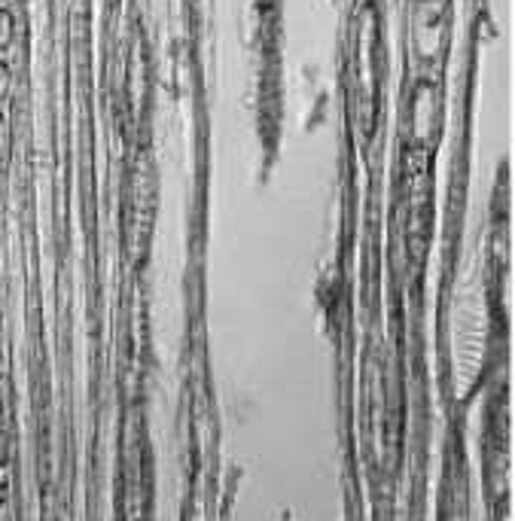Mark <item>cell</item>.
<instances>
[{"mask_svg": "<svg viewBox=\"0 0 515 521\" xmlns=\"http://www.w3.org/2000/svg\"><path fill=\"white\" fill-rule=\"evenodd\" d=\"M442 0H415V46L424 61L436 58V49L442 43Z\"/></svg>", "mask_w": 515, "mask_h": 521, "instance_id": "1", "label": "cell"}, {"mask_svg": "<svg viewBox=\"0 0 515 521\" xmlns=\"http://www.w3.org/2000/svg\"><path fill=\"white\" fill-rule=\"evenodd\" d=\"M16 40V16L13 10L0 7V52H7Z\"/></svg>", "mask_w": 515, "mask_h": 521, "instance_id": "3", "label": "cell"}, {"mask_svg": "<svg viewBox=\"0 0 515 521\" xmlns=\"http://www.w3.org/2000/svg\"><path fill=\"white\" fill-rule=\"evenodd\" d=\"M436 107H439V95H436V86L430 80H421L415 86V95H412V132L418 141L427 138V132H433L436 125Z\"/></svg>", "mask_w": 515, "mask_h": 521, "instance_id": "2", "label": "cell"}, {"mask_svg": "<svg viewBox=\"0 0 515 521\" xmlns=\"http://www.w3.org/2000/svg\"><path fill=\"white\" fill-rule=\"evenodd\" d=\"M4 412H7V400H4V390H0V421H4Z\"/></svg>", "mask_w": 515, "mask_h": 521, "instance_id": "8", "label": "cell"}, {"mask_svg": "<svg viewBox=\"0 0 515 521\" xmlns=\"http://www.w3.org/2000/svg\"><path fill=\"white\" fill-rule=\"evenodd\" d=\"M0 488H4V485H0Z\"/></svg>", "mask_w": 515, "mask_h": 521, "instance_id": "10", "label": "cell"}, {"mask_svg": "<svg viewBox=\"0 0 515 521\" xmlns=\"http://www.w3.org/2000/svg\"><path fill=\"white\" fill-rule=\"evenodd\" d=\"M0 363H4V336H0Z\"/></svg>", "mask_w": 515, "mask_h": 521, "instance_id": "9", "label": "cell"}, {"mask_svg": "<svg viewBox=\"0 0 515 521\" xmlns=\"http://www.w3.org/2000/svg\"><path fill=\"white\" fill-rule=\"evenodd\" d=\"M0 521H16V512L7 494H0Z\"/></svg>", "mask_w": 515, "mask_h": 521, "instance_id": "7", "label": "cell"}, {"mask_svg": "<svg viewBox=\"0 0 515 521\" xmlns=\"http://www.w3.org/2000/svg\"><path fill=\"white\" fill-rule=\"evenodd\" d=\"M10 461H13V436L0 427V470L10 467Z\"/></svg>", "mask_w": 515, "mask_h": 521, "instance_id": "6", "label": "cell"}, {"mask_svg": "<svg viewBox=\"0 0 515 521\" xmlns=\"http://www.w3.org/2000/svg\"><path fill=\"white\" fill-rule=\"evenodd\" d=\"M13 92V71H10V64L0 58V104H4Z\"/></svg>", "mask_w": 515, "mask_h": 521, "instance_id": "4", "label": "cell"}, {"mask_svg": "<svg viewBox=\"0 0 515 521\" xmlns=\"http://www.w3.org/2000/svg\"><path fill=\"white\" fill-rule=\"evenodd\" d=\"M10 144H13L10 125H7V116L0 113V165H4V162H7V156H10Z\"/></svg>", "mask_w": 515, "mask_h": 521, "instance_id": "5", "label": "cell"}]
</instances>
